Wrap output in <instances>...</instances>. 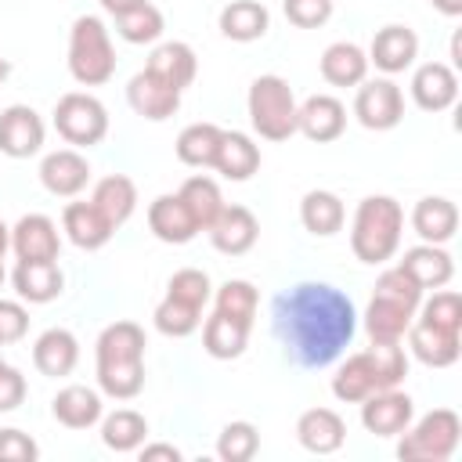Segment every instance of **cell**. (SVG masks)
Masks as SVG:
<instances>
[{
	"label": "cell",
	"mask_w": 462,
	"mask_h": 462,
	"mask_svg": "<svg viewBox=\"0 0 462 462\" xmlns=\"http://www.w3.org/2000/svg\"><path fill=\"white\" fill-rule=\"evenodd\" d=\"M213 170L227 180H249L260 170V144L242 130H224L217 144Z\"/></svg>",
	"instance_id": "cell-28"
},
{
	"label": "cell",
	"mask_w": 462,
	"mask_h": 462,
	"mask_svg": "<svg viewBox=\"0 0 462 462\" xmlns=\"http://www.w3.org/2000/svg\"><path fill=\"white\" fill-rule=\"evenodd\" d=\"M343 130H346V108L332 94H310L296 108V134H303L314 144H328L343 137Z\"/></svg>",
	"instance_id": "cell-12"
},
{
	"label": "cell",
	"mask_w": 462,
	"mask_h": 462,
	"mask_svg": "<svg viewBox=\"0 0 462 462\" xmlns=\"http://www.w3.org/2000/svg\"><path fill=\"white\" fill-rule=\"evenodd\" d=\"M249 328L253 325L213 310V318H206V325H202V350L217 361H235L249 346Z\"/></svg>",
	"instance_id": "cell-32"
},
{
	"label": "cell",
	"mask_w": 462,
	"mask_h": 462,
	"mask_svg": "<svg viewBox=\"0 0 462 462\" xmlns=\"http://www.w3.org/2000/svg\"><path fill=\"white\" fill-rule=\"evenodd\" d=\"M152 321H155V328H159L162 336L184 339V336H191V332L202 325V310L191 307V303H180V300H173V296H162V303L155 307Z\"/></svg>",
	"instance_id": "cell-43"
},
{
	"label": "cell",
	"mask_w": 462,
	"mask_h": 462,
	"mask_svg": "<svg viewBox=\"0 0 462 462\" xmlns=\"http://www.w3.org/2000/svg\"><path fill=\"white\" fill-rule=\"evenodd\" d=\"M11 249V227L0 220V260H4V253Z\"/></svg>",
	"instance_id": "cell-53"
},
{
	"label": "cell",
	"mask_w": 462,
	"mask_h": 462,
	"mask_svg": "<svg viewBox=\"0 0 462 462\" xmlns=\"http://www.w3.org/2000/svg\"><path fill=\"white\" fill-rule=\"evenodd\" d=\"M112 18L116 14H126V11H134V7H141V4H148V0H97Z\"/></svg>",
	"instance_id": "cell-51"
},
{
	"label": "cell",
	"mask_w": 462,
	"mask_h": 462,
	"mask_svg": "<svg viewBox=\"0 0 462 462\" xmlns=\"http://www.w3.org/2000/svg\"><path fill=\"white\" fill-rule=\"evenodd\" d=\"M90 202L105 213V220L112 227H123L134 217V209H137V184L126 173H108V177H101L94 184Z\"/></svg>",
	"instance_id": "cell-34"
},
{
	"label": "cell",
	"mask_w": 462,
	"mask_h": 462,
	"mask_svg": "<svg viewBox=\"0 0 462 462\" xmlns=\"http://www.w3.org/2000/svg\"><path fill=\"white\" fill-rule=\"evenodd\" d=\"M411 419H415V401L397 386L375 390L361 401V426L372 437H401Z\"/></svg>",
	"instance_id": "cell-10"
},
{
	"label": "cell",
	"mask_w": 462,
	"mask_h": 462,
	"mask_svg": "<svg viewBox=\"0 0 462 462\" xmlns=\"http://www.w3.org/2000/svg\"><path fill=\"white\" fill-rule=\"evenodd\" d=\"M422 303V289L401 271V267H386L375 282V292L368 300L365 310V332L372 339H404L408 325L415 321V310Z\"/></svg>",
	"instance_id": "cell-4"
},
{
	"label": "cell",
	"mask_w": 462,
	"mask_h": 462,
	"mask_svg": "<svg viewBox=\"0 0 462 462\" xmlns=\"http://www.w3.org/2000/svg\"><path fill=\"white\" fill-rule=\"evenodd\" d=\"M0 282H4V260H0Z\"/></svg>",
	"instance_id": "cell-55"
},
{
	"label": "cell",
	"mask_w": 462,
	"mask_h": 462,
	"mask_svg": "<svg viewBox=\"0 0 462 462\" xmlns=\"http://www.w3.org/2000/svg\"><path fill=\"white\" fill-rule=\"evenodd\" d=\"M54 130L72 148H94L108 134V112L94 94L72 90V94L58 97V105H54Z\"/></svg>",
	"instance_id": "cell-8"
},
{
	"label": "cell",
	"mask_w": 462,
	"mask_h": 462,
	"mask_svg": "<svg viewBox=\"0 0 462 462\" xmlns=\"http://www.w3.org/2000/svg\"><path fill=\"white\" fill-rule=\"evenodd\" d=\"M51 411H54V419H58L61 426H69V430H90L94 422H101L105 404H101V393H97V390L72 383V386H61V390L54 393Z\"/></svg>",
	"instance_id": "cell-30"
},
{
	"label": "cell",
	"mask_w": 462,
	"mask_h": 462,
	"mask_svg": "<svg viewBox=\"0 0 462 462\" xmlns=\"http://www.w3.org/2000/svg\"><path fill=\"white\" fill-rule=\"evenodd\" d=\"M7 76H11V61H7V58H0V83H4Z\"/></svg>",
	"instance_id": "cell-54"
},
{
	"label": "cell",
	"mask_w": 462,
	"mask_h": 462,
	"mask_svg": "<svg viewBox=\"0 0 462 462\" xmlns=\"http://www.w3.org/2000/svg\"><path fill=\"white\" fill-rule=\"evenodd\" d=\"M296 440L310 451V455H332L343 448L346 440V422L339 419V411L332 408H307L296 419Z\"/></svg>",
	"instance_id": "cell-20"
},
{
	"label": "cell",
	"mask_w": 462,
	"mask_h": 462,
	"mask_svg": "<svg viewBox=\"0 0 462 462\" xmlns=\"http://www.w3.org/2000/svg\"><path fill=\"white\" fill-rule=\"evenodd\" d=\"M256 307H260V292H256V285L245 282V278H227V282L213 292V310H217V314H227V318H238V321H245V325H253Z\"/></svg>",
	"instance_id": "cell-39"
},
{
	"label": "cell",
	"mask_w": 462,
	"mask_h": 462,
	"mask_svg": "<svg viewBox=\"0 0 462 462\" xmlns=\"http://www.w3.org/2000/svg\"><path fill=\"white\" fill-rule=\"evenodd\" d=\"M177 195H180V202L188 206V213H191V220H195L199 231H209V224H213V220L220 217V209L227 206L224 195H220V184H217L213 177H206V173L188 177Z\"/></svg>",
	"instance_id": "cell-36"
},
{
	"label": "cell",
	"mask_w": 462,
	"mask_h": 462,
	"mask_svg": "<svg viewBox=\"0 0 462 462\" xmlns=\"http://www.w3.org/2000/svg\"><path fill=\"white\" fill-rule=\"evenodd\" d=\"M411 231H415L422 242H430V245L451 242L455 231H458V206H455L451 199H444V195H426V199H419L415 209H411Z\"/></svg>",
	"instance_id": "cell-22"
},
{
	"label": "cell",
	"mask_w": 462,
	"mask_h": 462,
	"mask_svg": "<svg viewBox=\"0 0 462 462\" xmlns=\"http://www.w3.org/2000/svg\"><path fill=\"white\" fill-rule=\"evenodd\" d=\"M220 32L235 43H253L260 40L267 29H271V11L260 4V0H231L220 18H217Z\"/></svg>",
	"instance_id": "cell-33"
},
{
	"label": "cell",
	"mask_w": 462,
	"mask_h": 462,
	"mask_svg": "<svg viewBox=\"0 0 462 462\" xmlns=\"http://www.w3.org/2000/svg\"><path fill=\"white\" fill-rule=\"evenodd\" d=\"M458 97V76L444 61H426L411 72V101L422 112H444Z\"/></svg>",
	"instance_id": "cell-17"
},
{
	"label": "cell",
	"mask_w": 462,
	"mask_h": 462,
	"mask_svg": "<svg viewBox=\"0 0 462 462\" xmlns=\"http://www.w3.org/2000/svg\"><path fill=\"white\" fill-rule=\"evenodd\" d=\"M274 336L300 368L332 365L357 332L354 300L328 282H300L274 296Z\"/></svg>",
	"instance_id": "cell-1"
},
{
	"label": "cell",
	"mask_w": 462,
	"mask_h": 462,
	"mask_svg": "<svg viewBox=\"0 0 462 462\" xmlns=\"http://www.w3.org/2000/svg\"><path fill=\"white\" fill-rule=\"evenodd\" d=\"M318 69H321V79L332 87H357L368 79V54L350 40H336L321 51Z\"/></svg>",
	"instance_id": "cell-27"
},
{
	"label": "cell",
	"mask_w": 462,
	"mask_h": 462,
	"mask_svg": "<svg viewBox=\"0 0 462 462\" xmlns=\"http://www.w3.org/2000/svg\"><path fill=\"white\" fill-rule=\"evenodd\" d=\"M166 296H173V300L191 303V307L202 310V307L213 300V282H209V274L199 271V267H180V271H173V278H170V285H166Z\"/></svg>",
	"instance_id": "cell-45"
},
{
	"label": "cell",
	"mask_w": 462,
	"mask_h": 462,
	"mask_svg": "<svg viewBox=\"0 0 462 462\" xmlns=\"http://www.w3.org/2000/svg\"><path fill=\"white\" fill-rule=\"evenodd\" d=\"M397 267H401L422 292H426V289H444V285L455 278L451 253H448L444 245H430V242L404 249V256H401Z\"/></svg>",
	"instance_id": "cell-18"
},
{
	"label": "cell",
	"mask_w": 462,
	"mask_h": 462,
	"mask_svg": "<svg viewBox=\"0 0 462 462\" xmlns=\"http://www.w3.org/2000/svg\"><path fill=\"white\" fill-rule=\"evenodd\" d=\"M162 29H166V18L155 4H141L126 14H116V32L126 43H155L162 36Z\"/></svg>",
	"instance_id": "cell-40"
},
{
	"label": "cell",
	"mask_w": 462,
	"mask_h": 462,
	"mask_svg": "<svg viewBox=\"0 0 462 462\" xmlns=\"http://www.w3.org/2000/svg\"><path fill=\"white\" fill-rule=\"evenodd\" d=\"M440 14H448V18H458L462 14V0H430Z\"/></svg>",
	"instance_id": "cell-52"
},
{
	"label": "cell",
	"mask_w": 462,
	"mask_h": 462,
	"mask_svg": "<svg viewBox=\"0 0 462 462\" xmlns=\"http://www.w3.org/2000/svg\"><path fill=\"white\" fill-rule=\"evenodd\" d=\"M256 451H260V430L253 422H245V419L227 422L220 430V437H217V455L224 462H249Z\"/></svg>",
	"instance_id": "cell-44"
},
{
	"label": "cell",
	"mask_w": 462,
	"mask_h": 462,
	"mask_svg": "<svg viewBox=\"0 0 462 462\" xmlns=\"http://www.w3.org/2000/svg\"><path fill=\"white\" fill-rule=\"evenodd\" d=\"M126 101L130 108L141 116V119H152V123H162L170 119L177 108H180V90L159 83L155 76H148L144 69L126 83Z\"/></svg>",
	"instance_id": "cell-21"
},
{
	"label": "cell",
	"mask_w": 462,
	"mask_h": 462,
	"mask_svg": "<svg viewBox=\"0 0 462 462\" xmlns=\"http://www.w3.org/2000/svg\"><path fill=\"white\" fill-rule=\"evenodd\" d=\"M0 365H4V357H0Z\"/></svg>",
	"instance_id": "cell-56"
},
{
	"label": "cell",
	"mask_w": 462,
	"mask_h": 462,
	"mask_svg": "<svg viewBox=\"0 0 462 462\" xmlns=\"http://www.w3.org/2000/svg\"><path fill=\"white\" fill-rule=\"evenodd\" d=\"M379 390V379H375V368H372V357H368V350H357V354H350L339 368H336V375H332V393L343 401V404H361L368 393H375Z\"/></svg>",
	"instance_id": "cell-35"
},
{
	"label": "cell",
	"mask_w": 462,
	"mask_h": 462,
	"mask_svg": "<svg viewBox=\"0 0 462 462\" xmlns=\"http://www.w3.org/2000/svg\"><path fill=\"white\" fill-rule=\"evenodd\" d=\"M79 361V339L69 332V328H47L36 336L32 343V365L40 375H51V379H61L76 368Z\"/></svg>",
	"instance_id": "cell-25"
},
{
	"label": "cell",
	"mask_w": 462,
	"mask_h": 462,
	"mask_svg": "<svg viewBox=\"0 0 462 462\" xmlns=\"http://www.w3.org/2000/svg\"><path fill=\"white\" fill-rule=\"evenodd\" d=\"M415 58H419V36H415V29H408V25H383L372 36L368 65H375L379 72L397 76V72L411 69Z\"/></svg>",
	"instance_id": "cell-14"
},
{
	"label": "cell",
	"mask_w": 462,
	"mask_h": 462,
	"mask_svg": "<svg viewBox=\"0 0 462 462\" xmlns=\"http://www.w3.org/2000/svg\"><path fill=\"white\" fill-rule=\"evenodd\" d=\"M343 220H346V206L336 191H325V188H314L300 199V224L314 235V238H332L336 231H343Z\"/></svg>",
	"instance_id": "cell-31"
},
{
	"label": "cell",
	"mask_w": 462,
	"mask_h": 462,
	"mask_svg": "<svg viewBox=\"0 0 462 462\" xmlns=\"http://www.w3.org/2000/svg\"><path fill=\"white\" fill-rule=\"evenodd\" d=\"M148 437V419L134 408H116L112 415H101V444L112 451H137Z\"/></svg>",
	"instance_id": "cell-37"
},
{
	"label": "cell",
	"mask_w": 462,
	"mask_h": 462,
	"mask_svg": "<svg viewBox=\"0 0 462 462\" xmlns=\"http://www.w3.org/2000/svg\"><path fill=\"white\" fill-rule=\"evenodd\" d=\"M462 422L451 408H433L419 422L411 419L397 440V458L404 462H448L458 448Z\"/></svg>",
	"instance_id": "cell-7"
},
{
	"label": "cell",
	"mask_w": 462,
	"mask_h": 462,
	"mask_svg": "<svg viewBox=\"0 0 462 462\" xmlns=\"http://www.w3.org/2000/svg\"><path fill=\"white\" fill-rule=\"evenodd\" d=\"M137 451H141V462H159V458H166V462H180V458H184L180 448H173V444H141Z\"/></svg>",
	"instance_id": "cell-50"
},
{
	"label": "cell",
	"mask_w": 462,
	"mask_h": 462,
	"mask_svg": "<svg viewBox=\"0 0 462 462\" xmlns=\"http://www.w3.org/2000/svg\"><path fill=\"white\" fill-rule=\"evenodd\" d=\"M47 126L36 108L29 105H7L0 112V152L7 159H29L43 148Z\"/></svg>",
	"instance_id": "cell-11"
},
{
	"label": "cell",
	"mask_w": 462,
	"mask_h": 462,
	"mask_svg": "<svg viewBox=\"0 0 462 462\" xmlns=\"http://www.w3.org/2000/svg\"><path fill=\"white\" fill-rule=\"evenodd\" d=\"M144 72L155 76L159 83H166V87H173V90L184 94V87H191V79H195V72H199V58H195V51H191L188 43L166 40V43H159V47L148 54Z\"/></svg>",
	"instance_id": "cell-19"
},
{
	"label": "cell",
	"mask_w": 462,
	"mask_h": 462,
	"mask_svg": "<svg viewBox=\"0 0 462 462\" xmlns=\"http://www.w3.org/2000/svg\"><path fill=\"white\" fill-rule=\"evenodd\" d=\"M69 72L83 87H101L116 76V47L97 14H79L69 29Z\"/></svg>",
	"instance_id": "cell-5"
},
{
	"label": "cell",
	"mask_w": 462,
	"mask_h": 462,
	"mask_svg": "<svg viewBox=\"0 0 462 462\" xmlns=\"http://www.w3.org/2000/svg\"><path fill=\"white\" fill-rule=\"evenodd\" d=\"M11 249L18 260H58L61 253V235H58V224L43 213H25L14 227H11Z\"/></svg>",
	"instance_id": "cell-16"
},
{
	"label": "cell",
	"mask_w": 462,
	"mask_h": 462,
	"mask_svg": "<svg viewBox=\"0 0 462 462\" xmlns=\"http://www.w3.org/2000/svg\"><path fill=\"white\" fill-rule=\"evenodd\" d=\"M220 126L217 123H191V126H184L180 134H177V159L184 162V166H195V170H206V166H213V159H217V144H220Z\"/></svg>",
	"instance_id": "cell-38"
},
{
	"label": "cell",
	"mask_w": 462,
	"mask_h": 462,
	"mask_svg": "<svg viewBox=\"0 0 462 462\" xmlns=\"http://www.w3.org/2000/svg\"><path fill=\"white\" fill-rule=\"evenodd\" d=\"M61 231H65V238L76 249L94 253V249L108 245V238H112L116 227L105 220V213L94 202H69L65 213H61Z\"/></svg>",
	"instance_id": "cell-23"
},
{
	"label": "cell",
	"mask_w": 462,
	"mask_h": 462,
	"mask_svg": "<svg viewBox=\"0 0 462 462\" xmlns=\"http://www.w3.org/2000/svg\"><path fill=\"white\" fill-rule=\"evenodd\" d=\"M144 328L137 321H112L94 343L97 386L112 401H134L144 390Z\"/></svg>",
	"instance_id": "cell-2"
},
{
	"label": "cell",
	"mask_w": 462,
	"mask_h": 462,
	"mask_svg": "<svg viewBox=\"0 0 462 462\" xmlns=\"http://www.w3.org/2000/svg\"><path fill=\"white\" fill-rule=\"evenodd\" d=\"M404 209L390 195H365L350 220V249L361 263H386L401 249Z\"/></svg>",
	"instance_id": "cell-3"
},
{
	"label": "cell",
	"mask_w": 462,
	"mask_h": 462,
	"mask_svg": "<svg viewBox=\"0 0 462 462\" xmlns=\"http://www.w3.org/2000/svg\"><path fill=\"white\" fill-rule=\"evenodd\" d=\"M245 108H249V123L253 130L263 137V141H289L296 134V94L289 87V79L267 72V76H256L249 83V97H245Z\"/></svg>",
	"instance_id": "cell-6"
},
{
	"label": "cell",
	"mask_w": 462,
	"mask_h": 462,
	"mask_svg": "<svg viewBox=\"0 0 462 462\" xmlns=\"http://www.w3.org/2000/svg\"><path fill=\"white\" fill-rule=\"evenodd\" d=\"M148 227L166 245H184V242H191L199 235V227H195L188 206L180 202V195H159V199H152V206H148Z\"/></svg>",
	"instance_id": "cell-26"
},
{
	"label": "cell",
	"mask_w": 462,
	"mask_h": 462,
	"mask_svg": "<svg viewBox=\"0 0 462 462\" xmlns=\"http://www.w3.org/2000/svg\"><path fill=\"white\" fill-rule=\"evenodd\" d=\"M40 184L58 199H76L90 184V162L79 155V148H58L47 152L40 162Z\"/></svg>",
	"instance_id": "cell-13"
},
{
	"label": "cell",
	"mask_w": 462,
	"mask_h": 462,
	"mask_svg": "<svg viewBox=\"0 0 462 462\" xmlns=\"http://www.w3.org/2000/svg\"><path fill=\"white\" fill-rule=\"evenodd\" d=\"M408 350L426 365V368H448L458 361L462 354V332H444V328H433V325H422V321H411L408 325Z\"/></svg>",
	"instance_id": "cell-24"
},
{
	"label": "cell",
	"mask_w": 462,
	"mask_h": 462,
	"mask_svg": "<svg viewBox=\"0 0 462 462\" xmlns=\"http://www.w3.org/2000/svg\"><path fill=\"white\" fill-rule=\"evenodd\" d=\"M40 448L22 430H0V462H36Z\"/></svg>",
	"instance_id": "cell-48"
},
{
	"label": "cell",
	"mask_w": 462,
	"mask_h": 462,
	"mask_svg": "<svg viewBox=\"0 0 462 462\" xmlns=\"http://www.w3.org/2000/svg\"><path fill=\"white\" fill-rule=\"evenodd\" d=\"M415 321L444 332H462V296L455 289H433V296L419 303Z\"/></svg>",
	"instance_id": "cell-41"
},
{
	"label": "cell",
	"mask_w": 462,
	"mask_h": 462,
	"mask_svg": "<svg viewBox=\"0 0 462 462\" xmlns=\"http://www.w3.org/2000/svg\"><path fill=\"white\" fill-rule=\"evenodd\" d=\"M368 357H372L379 390H390V386H401L404 383V375H408V354H404L401 339L397 343L393 339H372Z\"/></svg>",
	"instance_id": "cell-42"
},
{
	"label": "cell",
	"mask_w": 462,
	"mask_h": 462,
	"mask_svg": "<svg viewBox=\"0 0 462 462\" xmlns=\"http://www.w3.org/2000/svg\"><path fill=\"white\" fill-rule=\"evenodd\" d=\"M25 401V375L14 365H0V411H14Z\"/></svg>",
	"instance_id": "cell-49"
},
{
	"label": "cell",
	"mask_w": 462,
	"mask_h": 462,
	"mask_svg": "<svg viewBox=\"0 0 462 462\" xmlns=\"http://www.w3.org/2000/svg\"><path fill=\"white\" fill-rule=\"evenodd\" d=\"M206 235H209V242H213L217 253H224V256H242V253H249V249L256 245V238H260V220H256L253 209H245V206H224L220 217L209 224Z\"/></svg>",
	"instance_id": "cell-15"
},
{
	"label": "cell",
	"mask_w": 462,
	"mask_h": 462,
	"mask_svg": "<svg viewBox=\"0 0 462 462\" xmlns=\"http://www.w3.org/2000/svg\"><path fill=\"white\" fill-rule=\"evenodd\" d=\"M282 7L296 29H321L332 18V0H282Z\"/></svg>",
	"instance_id": "cell-46"
},
{
	"label": "cell",
	"mask_w": 462,
	"mask_h": 462,
	"mask_svg": "<svg viewBox=\"0 0 462 462\" xmlns=\"http://www.w3.org/2000/svg\"><path fill=\"white\" fill-rule=\"evenodd\" d=\"M25 332H29V310L18 300H0V346L25 339Z\"/></svg>",
	"instance_id": "cell-47"
},
{
	"label": "cell",
	"mask_w": 462,
	"mask_h": 462,
	"mask_svg": "<svg viewBox=\"0 0 462 462\" xmlns=\"http://www.w3.org/2000/svg\"><path fill=\"white\" fill-rule=\"evenodd\" d=\"M11 282H14V292L29 303H51L65 289V274H61L58 260H36V263L18 260Z\"/></svg>",
	"instance_id": "cell-29"
},
{
	"label": "cell",
	"mask_w": 462,
	"mask_h": 462,
	"mask_svg": "<svg viewBox=\"0 0 462 462\" xmlns=\"http://www.w3.org/2000/svg\"><path fill=\"white\" fill-rule=\"evenodd\" d=\"M354 116L365 130H393L401 119H404V94L401 87L383 76V79H365L357 83V94H354Z\"/></svg>",
	"instance_id": "cell-9"
}]
</instances>
